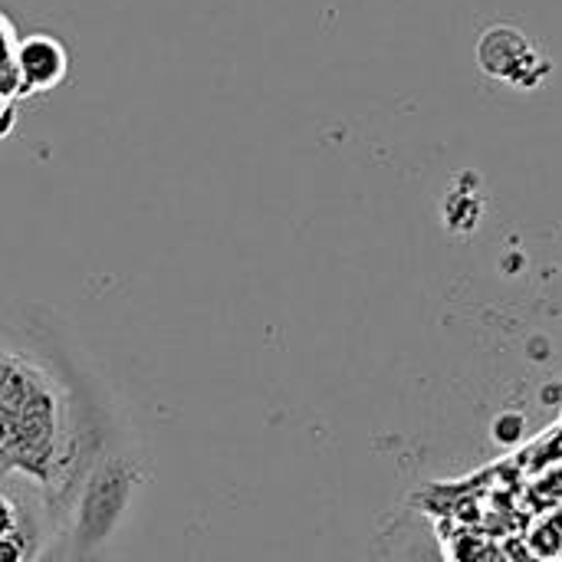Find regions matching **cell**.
Segmentation results:
<instances>
[{
    "label": "cell",
    "mask_w": 562,
    "mask_h": 562,
    "mask_svg": "<svg viewBox=\"0 0 562 562\" xmlns=\"http://www.w3.org/2000/svg\"><path fill=\"white\" fill-rule=\"evenodd\" d=\"M138 484V461L115 454L102 458L79 484L76 501V530L69 537L72 553H99L102 543L115 533L122 524L128 501Z\"/></svg>",
    "instance_id": "cell-2"
},
{
    "label": "cell",
    "mask_w": 562,
    "mask_h": 562,
    "mask_svg": "<svg viewBox=\"0 0 562 562\" xmlns=\"http://www.w3.org/2000/svg\"><path fill=\"white\" fill-rule=\"evenodd\" d=\"M69 553H72L69 537H56L53 543H46V547L40 550V557L33 562H69Z\"/></svg>",
    "instance_id": "cell-6"
},
{
    "label": "cell",
    "mask_w": 562,
    "mask_h": 562,
    "mask_svg": "<svg viewBox=\"0 0 562 562\" xmlns=\"http://www.w3.org/2000/svg\"><path fill=\"white\" fill-rule=\"evenodd\" d=\"M477 66L501 82L510 86H537L543 79V72L550 69L543 53L530 43V36L510 23H497L491 30L481 33L477 40Z\"/></svg>",
    "instance_id": "cell-3"
},
{
    "label": "cell",
    "mask_w": 562,
    "mask_h": 562,
    "mask_svg": "<svg viewBox=\"0 0 562 562\" xmlns=\"http://www.w3.org/2000/svg\"><path fill=\"white\" fill-rule=\"evenodd\" d=\"M20 72H23L26 86H33V89H46V86L59 82L66 72L63 46L49 36H30L20 46Z\"/></svg>",
    "instance_id": "cell-4"
},
{
    "label": "cell",
    "mask_w": 562,
    "mask_h": 562,
    "mask_svg": "<svg viewBox=\"0 0 562 562\" xmlns=\"http://www.w3.org/2000/svg\"><path fill=\"white\" fill-rule=\"evenodd\" d=\"M69 562H102L99 553H69Z\"/></svg>",
    "instance_id": "cell-7"
},
{
    "label": "cell",
    "mask_w": 562,
    "mask_h": 562,
    "mask_svg": "<svg viewBox=\"0 0 562 562\" xmlns=\"http://www.w3.org/2000/svg\"><path fill=\"white\" fill-rule=\"evenodd\" d=\"M40 543L36 537H0V562H33L43 550Z\"/></svg>",
    "instance_id": "cell-5"
},
{
    "label": "cell",
    "mask_w": 562,
    "mask_h": 562,
    "mask_svg": "<svg viewBox=\"0 0 562 562\" xmlns=\"http://www.w3.org/2000/svg\"><path fill=\"white\" fill-rule=\"evenodd\" d=\"M66 441L63 402L49 372L0 346V471H20L49 487L72 468Z\"/></svg>",
    "instance_id": "cell-1"
}]
</instances>
